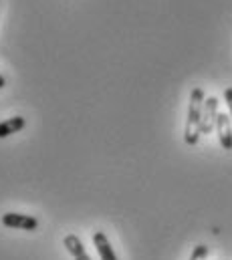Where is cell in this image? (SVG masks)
<instances>
[{"instance_id":"6da1fadb","label":"cell","mask_w":232,"mask_h":260,"mask_svg":"<svg viewBox=\"0 0 232 260\" xmlns=\"http://www.w3.org/2000/svg\"><path fill=\"white\" fill-rule=\"evenodd\" d=\"M204 91L200 87L192 89L190 93V105H188V117H186V131H184V141L188 145H196L202 131H200V125H202V111H204Z\"/></svg>"},{"instance_id":"7a4b0ae2","label":"cell","mask_w":232,"mask_h":260,"mask_svg":"<svg viewBox=\"0 0 232 260\" xmlns=\"http://www.w3.org/2000/svg\"><path fill=\"white\" fill-rule=\"evenodd\" d=\"M2 224L12 230H37L39 220L28 214H18V212H6L2 214Z\"/></svg>"},{"instance_id":"3957f363","label":"cell","mask_w":232,"mask_h":260,"mask_svg":"<svg viewBox=\"0 0 232 260\" xmlns=\"http://www.w3.org/2000/svg\"><path fill=\"white\" fill-rule=\"evenodd\" d=\"M218 99L216 97H208L204 101V111H202V125L200 131L202 133H210L212 129H216V119H218Z\"/></svg>"},{"instance_id":"277c9868","label":"cell","mask_w":232,"mask_h":260,"mask_svg":"<svg viewBox=\"0 0 232 260\" xmlns=\"http://www.w3.org/2000/svg\"><path fill=\"white\" fill-rule=\"evenodd\" d=\"M216 131H218L220 145H222L224 149H232L230 115H226V113H218V119H216Z\"/></svg>"},{"instance_id":"5b68a950","label":"cell","mask_w":232,"mask_h":260,"mask_svg":"<svg viewBox=\"0 0 232 260\" xmlns=\"http://www.w3.org/2000/svg\"><path fill=\"white\" fill-rule=\"evenodd\" d=\"M93 244H95V248H97L101 260H117V254L113 252V246H111L109 238L105 236V232L97 230V232L93 234Z\"/></svg>"},{"instance_id":"8992f818","label":"cell","mask_w":232,"mask_h":260,"mask_svg":"<svg viewBox=\"0 0 232 260\" xmlns=\"http://www.w3.org/2000/svg\"><path fill=\"white\" fill-rule=\"evenodd\" d=\"M63 244H65V248L71 252V256L75 260H91L89 258V254L85 252V246H83V242L75 236V234H69V236H65V240H63Z\"/></svg>"},{"instance_id":"52a82bcc","label":"cell","mask_w":232,"mask_h":260,"mask_svg":"<svg viewBox=\"0 0 232 260\" xmlns=\"http://www.w3.org/2000/svg\"><path fill=\"white\" fill-rule=\"evenodd\" d=\"M26 125V119L20 117V115H14V117H8L4 121H0V139L12 135V133H18L20 129H24Z\"/></svg>"},{"instance_id":"ba28073f","label":"cell","mask_w":232,"mask_h":260,"mask_svg":"<svg viewBox=\"0 0 232 260\" xmlns=\"http://www.w3.org/2000/svg\"><path fill=\"white\" fill-rule=\"evenodd\" d=\"M208 246L206 244H198L194 250H192V254H190V260H206V256H208Z\"/></svg>"},{"instance_id":"9c48e42d","label":"cell","mask_w":232,"mask_h":260,"mask_svg":"<svg viewBox=\"0 0 232 260\" xmlns=\"http://www.w3.org/2000/svg\"><path fill=\"white\" fill-rule=\"evenodd\" d=\"M224 101H226V105H228V109H230V117H232V87H228V89L224 91Z\"/></svg>"},{"instance_id":"30bf717a","label":"cell","mask_w":232,"mask_h":260,"mask_svg":"<svg viewBox=\"0 0 232 260\" xmlns=\"http://www.w3.org/2000/svg\"><path fill=\"white\" fill-rule=\"evenodd\" d=\"M4 85H6V81H4V77H2V75H0V89H2V87H4Z\"/></svg>"}]
</instances>
